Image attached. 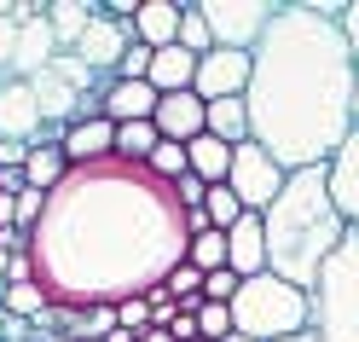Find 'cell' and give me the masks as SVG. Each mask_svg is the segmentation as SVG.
Returning a JSON list of instances; mask_svg holds the SVG:
<instances>
[{"label":"cell","instance_id":"obj_23","mask_svg":"<svg viewBox=\"0 0 359 342\" xmlns=\"http://www.w3.org/2000/svg\"><path fill=\"white\" fill-rule=\"evenodd\" d=\"M156 145H163L156 122H122L116 128V157H122V163H151Z\"/></svg>","mask_w":359,"mask_h":342},{"label":"cell","instance_id":"obj_21","mask_svg":"<svg viewBox=\"0 0 359 342\" xmlns=\"http://www.w3.org/2000/svg\"><path fill=\"white\" fill-rule=\"evenodd\" d=\"M64 174H70V157H64L58 145H29V157H24V186L53 192Z\"/></svg>","mask_w":359,"mask_h":342},{"label":"cell","instance_id":"obj_13","mask_svg":"<svg viewBox=\"0 0 359 342\" xmlns=\"http://www.w3.org/2000/svg\"><path fill=\"white\" fill-rule=\"evenodd\" d=\"M180 18H186V0H140L133 12V41L151 53H163L180 41Z\"/></svg>","mask_w":359,"mask_h":342},{"label":"cell","instance_id":"obj_30","mask_svg":"<svg viewBox=\"0 0 359 342\" xmlns=\"http://www.w3.org/2000/svg\"><path fill=\"white\" fill-rule=\"evenodd\" d=\"M151 76V47H140V41H128V53L116 64V81H145Z\"/></svg>","mask_w":359,"mask_h":342},{"label":"cell","instance_id":"obj_15","mask_svg":"<svg viewBox=\"0 0 359 342\" xmlns=\"http://www.w3.org/2000/svg\"><path fill=\"white\" fill-rule=\"evenodd\" d=\"M226 267L238 279H261L266 272V226H261V215H243L226 232Z\"/></svg>","mask_w":359,"mask_h":342},{"label":"cell","instance_id":"obj_7","mask_svg":"<svg viewBox=\"0 0 359 342\" xmlns=\"http://www.w3.org/2000/svg\"><path fill=\"white\" fill-rule=\"evenodd\" d=\"M284 169L266 157L255 140H243L238 151H232V174H226V186H232V197L243 203V215H266L278 203V192H284Z\"/></svg>","mask_w":359,"mask_h":342},{"label":"cell","instance_id":"obj_2","mask_svg":"<svg viewBox=\"0 0 359 342\" xmlns=\"http://www.w3.org/2000/svg\"><path fill=\"white\" fill-rule=\"evenodd\" d=\"M353 76L359 64L336 18H319L307 0L278 6L250 70V140L284 174L325 169L353 133Z\"/></svg>","mask_w":359,"mask_h":342},{"label":"cell","instance_id":"obj_14","mask_svg":"<svg viewBox=\"0 0 359 342\" xmlns=\"http://www.w3.org/2000/svg\"><path fill=\"white\" fill-rule=\"evenodd\" d=\"M58 151L70 157V169L76 163H99V157H116V122H110V117L70 122V128H64V140H58Z\"/></svg>","mask_w":359,"mask_h":342},{"label":"cell","instance_id":"obj_32","mask_svg":"<svg viewBox=\"0 0 359 342\" xmlns=\"http://www.w3.org/2000/svg\"><path fill=\"white\" fill-rule=\"evenodd\" d=\"M174 342H197V313H186V308H174V319L163 325Z\"/></svg>","mask_w":359,"mask_h":342},{"label":"cell","instance_id":"obj_8","mask_svg":"<svg viewBox=\"0 0 359 342\" xmlns=\"http://www.w3.org/2000/svg\"><path fill=\"white\" fill-rule=\"evenodd\" d=\"M250 70H255V53H232V47H215L197 58V81H191V93L215 105V99H243L250 93Z\"/></svg>","mask_w":359,"mask_h":342},{"label":"cell","instance_id":"obj_19","mask_svg":"<svg viewBox=\"0 0 359 342\" xmlns=\"http://www.w3.org/2000/svg\"><path fill=\"white\" fill-rule=\"evenodd\" d=\"M99 18L93 0H47V24H53V41L58 53H76V41L87 35V24Z\"/></svg>","mask_w":359,"mask_h":342},{"label":"cell","instance_id":"obj_1","mask_svg":"<svg viewBox=\"0 0 359 342\" xmlns=\"http://www.w3.org/2000/svg\"><path fill=\"white\" fill-rule=\"evenodd\" d=\"M186 249L191 226L180 192L145 163L99 157L76 163L47 192V209L29 232V272L47 308L87 313L151 296L186 261Z\"/></svg>","mask_w":359,"mask_h":342},{"label":"cell","instance_id":"obj_16","mask_svg":"<svg viewBox=\"0 0 359 342\" xmlns=\"http://www.w3.org/2000/svg\"><path fill=\"white\" fill-rule=\"evenodd\" d=\"M53 58H58L53 24H47V18H35V24H24V29H18V47H12V70H6V76L29 81V76H41V70H47Z\"/></svg>","mask_w":359,"mask_h":342},{"label":"cell","instance_id":"obj_34","mask_svg":"<svg viewBox=\"0 0 359 342\" xmlns=\"http://www.w3.org/2000/svg\"><path fill=\"white\" fill-rule=\"evenodd\" d=\"M12 47H18V24H12V18H0V76L12 70Z\"/></svg>","mask_w":359,"mask_h":342},{"label":"cell","instance_id":"obj_25","mask_svg":"<svg viewBox=\"0 0 359 342\" xmlns=\"http://www.w3.org/2000/svg\"><path fill=\"white\" fill-rule=\"evenodd\" d=\"M180 47H186L191 58L215 53V35H209V24H203V6H197V0H186V18H180Z\"/></svg>","mask_w":359,"mask_h":342},{"label":"cell","instance_id":"obj_27","mask_svg":"<svg viewBox=\"0 0 359 342\" xmlns=\"http://www.w3.org/2000/svg\"><path fill=\"white\" fill-rule=\"evenodd\" d=\"M156 180H168V186H174V180H186L191 174V163H186V145H174V140H163V145H156L151 151V163H145Z\"/></svg>","mask_w":359,"mask_h":342},{"label":"cell","instance_id":"obj_10","mask_svg":"<svg viewBox=\"0 0 359 342\" xmlns=\"http://www.w3.org/2000/svg\"><path fill=\"white\" fill-rule=\"evenodd\" d=\"M325 186H330L336 215L348 221V232H359V133H348L342 151L325 163Z\"/></svg>","mask_w":359,"mask_h":342},{"label":"cell","instance_id":"obj_4","mask_svg":"<svg viewBox=\"0 0 359 342\" xmlns=\"http://www.w3.org/2000/svg\"><path fill=\"white\" fill-rule=\"evenodd\" d=\"M232 331L250 336V342H290V336H307L313 325V302L307 290L284 284L278 272H261V279H243L232 296Z\"/></svg>","mask_w":359,"mask_h":342},{"label":"cell","instance_id":"obj_38","mask_svg":"<svg viewBox=\"0 0 359 342\" xmlns=\"http://www.w3.org/2000/svg\"><path fill=\"white\" fill-rule=\"evenodd\" d=\"M226 342H250V336H238V331H232V336H226Z\"/></svg>","mask_w":359,"mask_h":342},{"label":"cell","instance_id":"obj_31","mask_svg":"<svg viewBox=\"0 0 359 342\" xmlns=\"http://www.w3.org/2000/svg\"><path fill=\"white\" fill-rule=\"evenodd\" d=\"M238 272L232 267H220V272H203V302H232V296H238Z\"/></svg>","mask_w":359,"mask_h":342},{"label":"cell","instance_id":"obj_6","mask_svg":"<svg viewBox=\"0 0 359 342\" xmlns=\"http://www.w3.org/2000/svg\"><path fill=\"white\" fill-rule=\"evenodd\" d=\"M197 6H203L215 47H232V53H255L266 24L278 18V0H197Z\"/></svg>","mask_w":359,"mask_h":342},{"label":"cell","instance_id":"obj_18","mask_svg":"<svg viewBox=\"0 0 359 342\" xmlns=\"http://www.w3.org/2000/svg\"><path fill=\"white\" fill-rule=\"evenodd\" d=\"M151 87H156V99L163 93H191V81H197V58L180 47H163V53H151V76H145Z\"/></svg>","mask_w":359,"mask_h":342},{"label":"cell","instance_id":"obj_33","mask_svg":"<svg viewBox=\"0 0 359 342\" xmlns=\"http://www.w3.org/2000/svg\"><path fill=\"white\" fill-rule=\"evenodd\" d=\"M342 41H348V53H353V64H359V0L342 6Z\"/></svg>","mask_w":359,"mask_h":342},{"label":"cell","instance_id":"obj_24","mask_svg":"<svg viewBox=\"0 0 359 342\" xmlns=\"http://www.w3.org/2000/svg\"><path fill=\"white\" fill-rule=\"evenodd\" d=\"M186 261L197 272H220V267H226V232H215V226H209V232H197L191 249H186Z\"/></svg>","mask_w":359,"mask_h":342},{"label":"cell","instance_id":"obj_37","mask_svg":"<svg viewBox=\"0 0 359 342\" xmlns=\"http://www.w3.org/2000/svg\"><path fill=\"white\" fill-rule=\"evenodd\" d=\"M104 342H140V336H128V331H110V336H104Z\"/></svg>","mask_w":359,"mask_h":342},{"label":"cell","instance_id":"obj_20","mask_svg":"<svg viewBox=\"0 0 359 342\" xmlns=\"http://www.w3.org/2000/svg\"><path fill=\"white\" fill-rule=\"evenodd\" d=\"M232 151H238V145L215 140V133H197V140L186 145V163H191V174L203 180V186H226V174H232Z\"/></svg>","mask_w":359,"mask_h":342},{"label":"cell","instance_id":"obj_39","mask_svg":"<svg viewBox=\"0 0 359 342\" xmlns=\"http://www.w3.org/2000/svg\"><path fill=\"white\" fill-rule=\"evenodd\" d=\"M290 342H313V336H290Z\"/></svg>","mask_w":359,"mask_h":342},{"label":"cell","instance_id":"obj_40","mask_svg":"<svg viewBox=\"0 0 359 342\" xmlns=\"http://www.w3.org/2000/svg\"><path fill=\"white\" fill-rule=\"evenodd\" d=\"M0 87H6V76H0Z\"/></svg>","mask_w":359,"mask_h":342},{"label":"cell","instance_id":"obj_28","mask_svg":"<svg viewBox=\"0 0 359 342\" xmlns=\"http://www.w3.org/2000/svg\"><path fill=\"white\" fill-rule=\"evenodd\" d=\"M197 336L203 342H226L232 336V308L226 302H203L197 308Z\"/></svg>","mask_w":359,"mask_h":342},{"label":"cell","instance_id":"obj_41","mask_svg":"<svg viewBox=\"0 0 359 342\" xmlns=\"http://www.w3.org/2000/svg\"><path fill=\"white\" fill-rule=\"evenodd\" d=\"M197 342H203V336H197Z\"/></svg>","mask_w":359,"mask_h":342},{"label":"cell","instance_id":"obj_9","mask_svg":"<svg viewBox=\"0 0 359 342\" xmlns=\"http://www.w3.org/2000/svg\"><path fill=\"white\" fill-rule=\"evenodd\" d=\"M41 133H47V122H41V105L29 93V81L6 76V87H0V140L41 145Z\"/></svg>","mask_w":359,"mask_h":342},{"label":"cell","instance_id":"obj_5","mask_svg":"<svg viewBox=\"0 0 359 342\" xmlns=\"http://www.w3.org/2000/svg\"><path fill=\"white\" fill-rule=\"evenodd\" d=\"M313 302V342H359V232H348L319 267V279L307 290Z\"/></svg>","mask_w":359,"mask_h":342},{"label":"cell","instance_id":"obj_11","mask_svg":"<svg viewBox=\"0 0 359 342\" xmlns=\"http://www.w3.org/2000/svg\"><path fill=\"white\" fill-rule=\"evenodd\" d=\"M128 41H133V29H128V24H110V18L99 12L93 24H87V35L76 41V58H81L93 76H116V64H122V53H128Z\"/></svg>","mask_w":359,"mask_h":342},{"label":"cell","instance_id":"obj_26","mask_svg":"<svg viewBox=\"0 0 359 342\" xmlns=\"http://www.w3.org/2000/svg\"><path fill=\"white\" fill-rule=\"evenodd\" d=\"M203 215H209V226H215V232H232V226L243 221V203L232 197V186H209V197H203Z\"/></svg>","mask_w":359,"mask_h":342},{"label":"cell","instance_id":"obj_35","mask_svg":"<svg viewBox=\"0 0 359 342\" xmlns=\"http://www.w3.org/2000/svg\"><path fill=\"white\" fill-rule=\"evenodd\" d=\"M140 342H174V336H168V331H163V325H151V331H145V336H140Z\"/></svg>","mask_w":359,"mask_h":342},{"label":"cell","instance_id":"obj_22","mask_svg":"<svg viewBox=\"0 0 359 342\" xmlns=\"http://www.w3.org/2000/svg\"><path fill=\"white\" fill-rule=\"evenodd\" d=\"M209 133L226 140V145H243L250 140V105L243 99H215L209 105Z\"/></svg>","mask_w":359,"mask_h":342},{"label":"cell","instance_id":"obj_36","mask_svg":"<svg viewBox=\"0 0 359 342\" xmlns=\"http://www.w3.org/2000/svg\"><path fill=\"white\" fill-rule=\"evenodd\" d=\"M353 133H359V76H353Z\"/></svg>","mask_w":359,"mask_h":342},{"label":"cell","instance_id":"obj_12","mask_svg":"<svg viewBox=\"0 0 359 342\" xmlns=\"http://www.w3.org/2000/svg\"><path fill=\"white\" fill-rule=\"evenodd\" d=\"M156 133L163 140H174V145H191L197 133H209V105L197 99V93H163L156 99Z\"/></svg>","mask_w":359,"mask_h":342},{"label":"cell","instance_id":"obj_29","mask_svg":"<svg viewBox=\"0 0 359 342\" xmlns=\"http://www.w3.org/2000/svg\"><path fill=\"white\" fill-rule=\"evenodd\" d=\"M151 325H156V319H151V302H145V296H128V302H116V331L145 336Z\"/></svg>","mask_w":359,"mask_h":342},{"label":"cell","instance_id":"obj_3","mask_svg":"<svg viewBox=\"0 0 359 342\" xmlns=\"http://www.w3.org/2000/svg\"><path fill=\"white\" fill-rule=\"evenodd\" d=\"M261 226H266V272H278L296 290H313L319 267L330 261V249L348 238V221L330 203L325 169H296L290 174L278 203L261 215Z\"/></svg>","mask_w":359,"mask_h":342},{"label":"cell","instance_id":"obj_17","mask_svg":"<svg viewBox=\"0 0 359 342\" xmlns=\"http://www.w3.org/2000/svg\"><path fill=\"white\" fill-rule=\"evenodd\" d=\"M99 110H104L116 128H122V122H151V117H156V87H151V81H110L104 99H99Z\"/></svg>","mask_w":359,"mask_h":342}]
</instances>
